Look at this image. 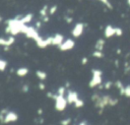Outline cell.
<instances>
[{"mask_svg":"<svg viewBox=\"0 0 130 125\" xmlns=\"http://www.w3.org/2000/svg\"><path fill=\"white\" fill-rule=\"evenodd\" d=\"M122 35H123V30H122V28H120V27H116V36L121 37Z\"/></svg>","mask_w":130,"mask_h":125,"instance_id":"30","label":"cell"},{"mask_svg":"<svg viewBox=\"0 0 130 125\" xmlns=\"http://www.w3.org/2000/svg\"><path fill=\"white\" fill-rule=\"evenodd\" d=\"M54 101H55V109L57 111L62 112V111H64L66 109L68 102H67V100L65 99L64 96H59L57 93V97H56V99Z\"/></svg>","mask_w":130,"mask_h":125,"instance_id":"4","label":"cell"},{"mask_svg":"<svg viewBox=\"0 0 130 125\" xmlns=\"http://www.w3.org/2000/svg\"><path fill=\"white\" fill-rule=\"evenodd\" d=\"M39 122H40L41 124H43V123H44V119H43V118H40V119H39Z\"/></svg>","mask_w":130,"mask_h":125,"instance_id":"38","label":"cell"},{"mask_svg":"<svg viewBox=\"0 0 130 125\" xmlns=\"http://www.w3.org/2000/svg\"><path fill=\"white\" fill-rule=\"evenodd\" d=\"M42 20H43L44 22H48V21L50 20V17H49V15H47V16H44V17H42Z\"/></svg>","mask_w":130,"mask_h":125,"instance_id":"35","label":"cell"},{"mask_svg":"<svg viewBox=\"0 0 130 125\" xmlns=\"http://www.w3.org/2000/svg\"><path fill=\"white\" fill-rule=\"evenodd\" d=\"M63 42H64V36L63 35H61V34H55L53 36V42H52V45L53 46L59 47Z\"/></svg>","mask_w":130,"mask_h":125,"instance_id":"12","label":"cell"},{"mask_svg":"<svg viewBox=\"0 0 130 125\" xmlns=\"http://www.w3.org/2000/svg\"><path fill=\"white\" fill-rule=\"evenodd\" d=\"M92 77L88 82V86L90 88H93L95 86H99L102 83V74L103 72L100 69H91Z\"/></svg>","mask_w":130,"mask_h":125,"instance_id":"3","label":"cell"},{"mask_svg":"<svg viewBox=\"0 0 130 125\" xmlns=\"http://www.w3.org/2000/svg\"><path fill=\"white\" fill-rule=\"evenodd\" d=\"M8 109L7 108H3L1 111H0V122L3 124V121H4V118H5V115L8 113Z\"/></svg>","mask_w":130,"mask_h":125,"instance_id":"20","label":"cell"},{"mask_svg":"<svg viewBox=\"0 0 130 125\" xmlns=\"http://www.w3.org/2000/svg\"><path fill=\"white\" fill-rule=\"evenodd\" d=\"M14 42H15V38H14V36H11V35L7 39L0 38V46H3V47H9Z\"/></svg>","mask_w":130,"mask_h":125,"instance_id":"11","label":"cell"},{"mask_svg":"<svg viewBox=\"0 0 130 125\" xmlns=\"http://www.w3.org/2000/svg\"><path fill=\"white\" fill-rule=\"evenodd\" d=\"M64 19H65V21H66L67 23H71V22L73 21V17H71V16H67V15L64 17Z\"/></svg>","mask_w":130,"mask_h":125,"instance_id":"31","label":"cell"},{"mask_svg":"<svg viewBox=\"0 0 130 125\" xmlns=\"http://www.w3.org/2000/svg\"><path fill=\"white\" fill-rule=\"evenodd\" d=\"M38 87H39V89H41V90H45L46 85H45V83H44V82H39Z\"/></svg>","mask_w":130,"mask_h":125,"instance_id":"32","label":"cell"},{"mask_svg":"<svg viewBox=\"0 0 130 125\" xmlns=\"http://www.w3.org/2000/svg\"><path fill=\"white\" fill-rule=\"evenodd\" d=\"M52 42H53V36L52 37H49L47 39H43L42 37H40L37 41H36V44L39 48L41 49H44V48H47L48 46H51L52 45Z\"/></svg>","mask_w":130,"mask_h":125,"instance_id":"5","label":"cell"},{"mask_svg":"<svg viewBox=\"0 0 130 125\" xmlns=\"http://www.w3.org/2000/svg\"><path fill=\"white\" fill-rule=\"evenodd\" d=\"M84 106V102L81 100V99H78L75 103H74V107L75 108H82Z\"/></svg>","mask_w":130,"mask_h":125,"instance_id":"24","label":"cell"},{"mask_svg":"<svg viewBox=\"0 0 130 125\" xmlns=\"http://www.w3.org/2000/svg\"><path fill=\"white\" fill-rule=\"evenodd\" d=\"M42 26V22L41 21H37L36 22V28H40Z\"/></svg>","mask_w":130,"mask_h":125,"instance_id":"36","label":"cell"},{"mask_svg":"<svg viewBox=\"0 0 130 125\" xmlns=\"http://www.w3.org/2000/svg\"><path fill=\"white\" fill-rule=\"evenodd\" d=\"M71 122H72V119H71V118H66V119L61 120V121H60V124H61V125H69Z\"/></svg>","mask_w":130,"mask_h":125,"instance_id":"26","label":"cell"},{"mask_svg":"<svg viewBox=\"0 0 130 125\" xmlns=\"http://www.w3.org/2000/svg\"><path fill=\"white\" fill-rule=\"evenodd\" d=\"M7 61L3 60V59H0V71H4L7 67Z\"/></svg>","mask_w":130,"mask_h":125,"instance_id":"23","label":"cell"},{"mask_svg":"<svg viewBox=\"0 0 130 125\" xmlns=\"http://www.w3.org/2000/svg\"><path fill=\"white\" fill-rule=\"evenodd\" d=\"M105 37L106 38H112L113 36H116V27H114L111 24H108L105 28Z\"/></svg>","mask_w":130,"mask_h":125,"instance_id":"13","label":"cell"},{"mask_svg":"<svg viewBox=\"0 0 130 125\" xmlns=\"http://www.w3.org/2000/svg\"><path fill=\"white\" fill-rule=\"evenodd\" d=\"M32 17H34V15H32L31 13H27V14H25V15H23V16H22V15H19L20 21H21L22 23H24V24L30 22L31 19H32Z\"/></svg>","mask_w":130,"mask_h":125,"instance_id":"15","label":"cell"},{"mask_svg":"<svg viewBox=\"0 0 130 125\" xmlns=\"http://www.w3.org/2000/svg\"><path fill=\"white\" fill-rule=\"evenodd\" d=\"M66 92H67L66 86H60V87L57 89V93H58L59 96H65Z\"/></svg>","mask_w":130,"mask_h":125,"instance_id":"22","label":"cell"},{"mask_svg":"<svg viewBox=\"0 0 130 125\" xmlns=\"http://www.w3.org/2000/svg\"><path fill=\"white\" fill-rule=\"evenodd\" d=\"M65 86H66V88H68V87L70 86V83H69V82L67 81V82H66V84H65Z\"/></svg>","mask_w":130,"mask_h":125,"instance_id":"39","label":"cell"},{"mask_svg":"<svg viewBox=\"0 0 130 125\" xmlns=\"http://www.w3.org/2000/svg\"><path fill=\"white\" fill-rule=\"evenodd\" d=\"M115 85L117 86V88H119L120 93H121V95H124V92H125V86L123 85V83H122L120 80H117V81L115 82Z\"/></svg>","mask_w":130,"mask_h":125,"instance_id":"19","label":"cell"},{"mask_svg":"<svg viewBox=\"0 0 130 125\" xmlns=\"http://www.w3.org/2000/svg\"><path fill=\"white\" fill-rule=\"evenodd\" d=\"M58 9V6L57 5H52L50 8H49V15H53Z\"/></svg>","mask_w":130,"mask_h":125,"instance_id":"25","label":"cell"},{"mask_svg":"<svg viewBox=\"0 0 130 125\" xmlns=\"http://www.w3.org/2000/svg\"><path fill=\"white\" fill-rule=\"evenodd\" d=\"M92 56H93L94 58H99V59H101V58H103V57H104V53H103V51L94 50V51H93V53H92Z\"/></svg>","mask_w":130,"mask_h":125,"instance_id":"21","label":"cell"},{"mask_svg":"<svg viewBox=\"0 0 130 125\" xmlns=\"http://www.w3.org/2000/svg\"><path fill=\"white\" fill-rule=\"evenodd\" d=\"M37 113H38V115H39V116H41V115L43 114V109H41V108H40V109H38Z\"/></svg>","mask_w":130,"mask_h":125,"instance_id":"37","label":"cell"},{"mask_svg":"<svg viewBox=\"0 0 130 125\" xmlns=\"http://www.w3.org/2000/svg\"><path fill=\"white\" fill-rule=\"evenodd\" d=\"M105 44H106V42H105V40H104V39H99V40L96 41L95 45H94V49H95V50H100V51H103Z\"/></svg>","mask_w":130,"mask_h":125,"instance_id":"16","label":"cell"},{"mask_svg":"<svg viewBox=\"0 0 130 125\" xmlns=\"http://www.w3.org/2000/svg\"><path fill=\"white\" fill-rule=\"evenodd\" d=\"M124 95H125L126 97L130 98V84L127 85V86H125V92H124Z\"/></svg>","mask_w":130,"mask_h":125,"instance_id":"28","label":"cell"},{"mask_svg":"<svg viewBox=\"0 0 130 125\" xmlns=\"http://www.w3.org/2000/svg\"><path fill=\"white\" fill-rule=\"evenodd\" d=\"M74 46H75V42L72 39H67V40H64V42L58 48L60 51H69L73 49Z\"/></svg>","mask_w":130,"mask_h":125,"instance_id":"7","label":"cell"},{"mask_svg":"<svg viewBox=\"0 0 130 125\" xmlns=\"http://www.w3.org/2000/svg\"><path fill=\"white\" fill-rule=\"evenodd\" d=\"M99 1H101L103 4H105L108 8H110V9H113V6H112V3L109 1V0H99Z\"/></svg>","mask_w":130,"mask_h":125,"instance_id":"27","label":"cell"},{"mask_svg":"<svg viewBox=\"0 0 130 125\" xmlns=\"http://www.w3.org/2000/svg\"><path fill=\"white\" fill-rule=\"evenodd\" d=\"M36 75L41 81H43V80H45L47 78V73L45 71H43V70H37L36 71Z\"/></svg>","mask_w":130,"mask_h":125,"instance_id":"17","label":"cell"},{"mask_svg":"<svg viewBox=\"0 0 130 125\" xmlns=\"http://www.w3.org/2000/svg\"><path fill=\"white\" fill-rule=\"evenodd\" d=\"M6 28H5V33L6 34H10L11 36H15V35H18L20 33H23L26 30V27L27 25L22 23L19 19V15L12 18V19H8L6 21Z\"/></svg>","mask_w":130,"mask_h":125,"instance_id":"1","label":"cell"},{"mask_svg":"<svg viewBox=\"0 0 130 125\" xmlns=\"http://www.w3.org/2000/svg\"><path fill=\"white\" fill-rule=\"evenodd\" d=\"M87 61H88V59H87L86 57H83V58L81 59V64H82V65H85V64L87 63Z\"/></svg>","mask_w":130,"mask_h":125,"instance_id":"34","label":"cell"},{"mask_svg":"<svg viewBox=\"0 0 130 125\" xmlns=\"http://www.w3.org/2000/svg\"><path fill=\"white\" fill-rule=\"evenodd\" d=\"M127 3H128V5L130 6V0H127Z\"/></svg>","mask_w":130,"mask_h":125,"instance_id":"41","label":"cell"},{"mask_svg":"<svg viewBox=\"0 0 130 125\" xmlns=\"http://www.w3.org/2000/svg\"><path fill=\"white\" fill-rule=\"evenodd\" d=\"M112 85H113V82H112V81H107V82L104 84V88L109 89V88H111V87H112Z\"/></svg>","mask_w":130,"mask_h":125,"instance_id":"29","label":"cell"},{"mask_svg":"<svg viewBox=\"0 0 130 125\" xmlns=\"http://www.w3.org/2000/svg\"><path fill=\"white\" fill-rule=\"evenodd\" d=\"M79 125H88V124H86V122H84V121H83V122H80V123H79Z\"/></svg>","mask_w":130,"mask_h":125,"instance_id":"40","label":"cell"},{"mask_svg":"<svg viewBox=\"0 0 130 125\" xmlns=\"http://www.w3.org/2000/svg\"><path fill=\"white\" fill-rule=\"evenodd\" d=\"M21 90H22L23 92H27V91L29 90V86H28L27 84H24V85H22V88H21Z\"/></svg>","mask_w":130,"mask_h":125,"instance_id":"33","label":"cell"},{"mask_svg":"<svg viewBox=\"0 0 130 125\" xmlns=\"http://www.w3.org/2000/svg\"><path fill=\"white\" fill-rule=\"evenodd\" d=\"M78 99H79V97H78V93L76 91L71 90V89L67 90V92H66V100H67L68 104H74Z\"/></svg>","mask_w":130,"mask_h":125,"instance_id":"10","label":"cell"},{"mask_svg":"<svg viewBox=\"0 0 130 125\" xmlns=\"http://www.w3.org/2000/svg\"><path fill=\"white\" fill-rule=\"evenodd\" d=\"M49 6L48 5H44L42 8H41V10H40V15H41V17H44V16H47V15H49Z\"/></svg>","mask_w":130,"mask_h":125,"instance_id":"18","label":"cell"},{"mask_svg":"<svg viewBox=\"0 0 130 125\" xmlns=\"http://www.w3.org/2000/svg\"><path fill=\"white\" fill-rule=\"evenodd\" d=\"M0 21H2V17L1 16H0Z\"/></svg>","mask_w":130,"mask_h":125,"instance_id":"42","label":"cell"},{"mask_svg":"<svg viewBox=\"0 0 130 125\" xmlns=\"http://www.w3.org/2000/svg\"><path fill=\"white\" fill-rule=\"evenodd\" d=\"M18 120V115L15 113V112H12V111H8V113L5 115V118H4V121H3V124H8V123H12V122H15Z\"/></svg>","mask_w":130,"mask_h":125,"instance_id":"9","label":"cell"},{"mask_svg":"<svg viewBox=\"0 0 130 125\" xmlns=\"http://www.w3.org/2000/svg\"><path fill=\"white\" fill-rule=\"evenodd\" d=\"M28 71H29V70H28L27 67H19V68L16 69L15 73H16L17 76H19V77H23V76H25V75L28 74Z\"/></svg>","mask_w":130,"mask_h":125,"instance_id":"14","label":"cell"},{"mask_svg":"<svg viewBox=\"0 0 130 125\" xmlns=\"http://www.w3.org/2000/svg\"><path fill=\"white\" fill-rule=\"evenodd\" d=\"M24 35L26 36V38L32 39V40H35V41H37V40L40 38V35H39L37 28L34 27V26H28V25H27L26 30L24 32Z\"/></svg>","mask_w":130,"mask_h":125,"instance_id":"6","label":"cell"},{"mask_svg":"<svg viewBox=\"0 0 130 125\" xmlns=\"http://www.w3.org/2000/svg\"><path fill=\"white\" fill-rule=\"evenodd\" d=\"M116 104H118V99H115L109 95H104V96H100L99 99L94 102V106L98 109L103 110L104 108H106L107 106H111L114 107Z\"/></svg>","mask_w":130,"mask_h":125,"instance_id":"2","label":"cell"},{"mask_svg":"<svg viewBox=\"0 0 130 125\" xmlns=\"http://www.w3.org/2000/svg\"><path fill=\"white\" fill-rule=\"evenodd\" d=\"M83 29H84V23L78 22V23H76L74 25L73 29L71 30V35L73 36V38H79L82 35Z\"/></svg>","mask_w":130,"mask_h":125,"instance_id":"8","label":"cell"}]
</instances>
